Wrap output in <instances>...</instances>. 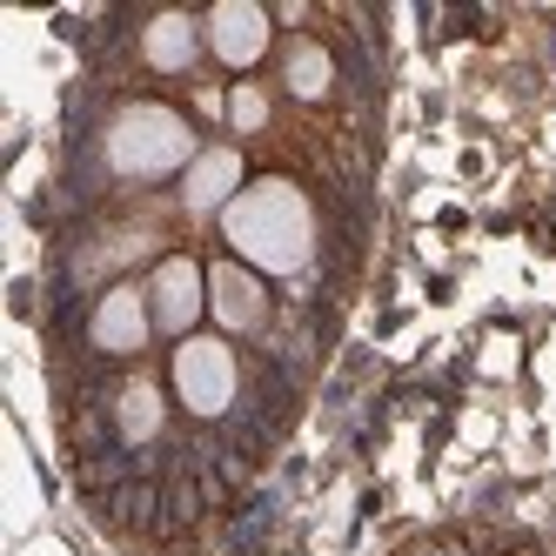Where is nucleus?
Masks as SVG:
<instances>
[{
  "label": "nucleus",
  "mask_w": 556,
  "mask_h": 556,
  "mask_svg": "<svg viewBox=\"0 0 556 556\" xmlns=\"http://www.w3.org/2000/svg\"><path fill=\"white\" fill-rule=\"evenodd\" d=\"M235 188H242V154H235V148H208V154H194V168L181 181V202L194 215H208V208L235 202Z\"/></svg>",
  "instance_id": "6"
},
{
  "label": "nucleus",
  "mask_w": 556,
  "mask_h": 556,
  "mask_svg": "<svg viewBox=\"0 0 556 556\" xmlns=\"http://www.w3.org/2000/svg\"><path fill=\"white\" fill-rule=\"evenodd\" d=\"M202 302H208V275L194 268V262H162L154 268V295H148V308H154V323H162L168 336H181V329H194V315H202Z\"/></svg>",
  "instance_id": "5"
},
{
  "label": "nucleus",
  "mask_w": 556,
  "mask_h": 556,
  "mask_svg": "<svg viewBox=\"0 0 556 556\" xmlns=\"http://www.w3.org/2000/svg\"><path fill=\"white\" fill-rule=\"evenodd\" d=\"M108 162L122 175H168V168H194V135L175 108H154V101H135L114 114L108 128Z\"/></svg>",
  "instance_id": "2"
},
{
  "label": "nucleus",
  "mask_w": 556,
  "mask_h": 556,
  "mask_svg": "<svg viewBox=\"0 0 556 556\" xmlns=\"http://www.w3.org/2000/svg\"><path fill=\"white\" fill-rule=\"evenodd\" d=\"M222 228H228V242L242 249L255 268H275V275L302 268L308 249H315L308 202H302L289 181H255L249 194H235L228 215H222Z\"/></svg>",
  "instance_id": "1"
},
{
  "label": "nucleus",
  "mask_w": 556,
  "mask_h": 556,
  "mask_svg": "<svg viewBox=\"0 0 556 556\" xmlns=\"http://www.w3.org/2000/svg\"><path fill=\"white\" fill-rule=\"evenodd\" d=\"M175 389L194 416H222L235 403V355L215 336H194L175 349Z\"/></svg>",
  "instance_id": "3"
},
{
  "label": "nucleus",
  "mask_w": 556,
  "mask_h": 556,
  "mask_svg": "<svg viewBox=\"0 0 556 556\" xmlns=\"http://www.w3.org/2000/svg\"><path fill=\"white\" fill-rule=\"evenodd\" d=\"M208 302H215V323L222 329H255L262 308H268L262 282H255L249 268H235V262H215L208 268Z\"/></svg>",
  "instance_id": "7"
},
{
  "label": "nucleus",
  "mask_w": 556,
  "mask_h": 556,
  "mask_svg": "<svg viewBox=\"0 0 556 556\" xmlns=\"http://www.w3.org/2000/svg\"><path fill=\"white\" fill-rule=\"evenodd\" d=\"M202 34H208L215 61H228V67H255L268 54V14L255 0H222V8L202 21Z\"/></svg>",
  "instance_id": "4"
},
{
  "label": "nucleus",
  "mask_w": 556,
  "mask_h": 556,
  "mask_svg": "<svg viewBox=\"0 0 556 556\" xmlns=\"http://www.w3.org/2000/svg\"><path fill=\"white\" fill-rule=\"evenodd\" d=\"M194 41H202V27H194L188 14H154V21H148V41H141V48H148V61H154V67L181 74V67L194 61Z\"/></svg>",
  "instance_id": "9"
},
{
  "label": "nucleus",
  "mask_w": 556,
  "mask_h": 556,
  "mask_svg": "<svg viewBox=\"0 0 556 556\" xmlns=\"http://www.w3.org/2000/svg\"><path fill=\"white\" fill-rule=\"evenodd\" d=\"M154 429H162V382H128L122 389V435L148 443Z\"/></svg>",
  "instance_id": "10"
},
{
  "label": "nucleus",
  "mask_w": 556,
  "mask_h": 556,
  "mask_svg": "<svg viewBox=\"0 0 556 556\" xmlns=\"http://www.w3.org/2000/svg\"><path fill=\"white\" fill-rule=\"evenodd\" d=\"M228 114H235V128H268V94L262 88H235V101H228Z\"/></svg>",
  "instance_id": "12"
},
{
  "label": "nucleus",
  "mask_w": 556,
  "mask_h": 556,
  "mask_svg": "<svg viewBox=\"0 0 556 556\" xmlns=\"http://www.w3.org/2000/svg\"><path fill=\"white\" fill-rule=\"evenodd\" d=\"M94 342L108 355H135L148 342V302H141V289H108L101 295V308H94Z\"/></svg>",
  "instance_id": "8"
},
{
  "label": "nucleus",
  "mask_w": 556,
  "mask_h": 556,
  "mask_svg": "<svg viewBox=\"0 0 556 556\" xmlns=\"http://www.w3.org/2000/svg\"><path fill=\"white\" fill-rule=\"evenodd\" d=\"M329 74H336V61L315 48V41H302V48H289V88L302 94V101H315L329 88Z\"/></svg>",
  "instance_id": "11"
}]
</instances>
